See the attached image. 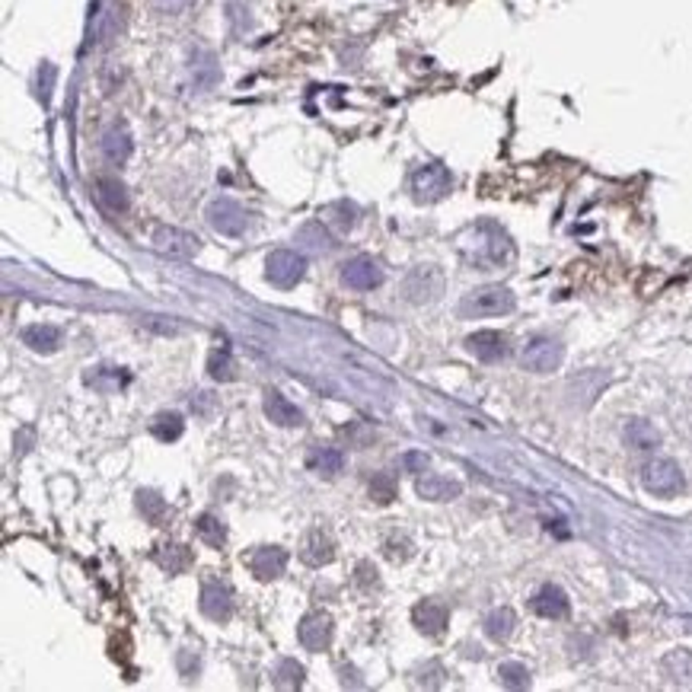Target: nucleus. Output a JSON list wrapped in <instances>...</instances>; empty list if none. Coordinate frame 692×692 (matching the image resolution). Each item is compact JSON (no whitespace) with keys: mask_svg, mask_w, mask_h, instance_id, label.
Wrapping results in <instances>:
<instances>
[{"mask_svg":"<svg viewBox=\"0 0 692 692\" xmlns=\"http://www.w3.org/2000/svg\"><path fill=\"white\" fill-rule=\"evenodd\" d=\"M457 249L479 272H491V268H501L514 259V242H510V236L491 221H482L476 223V227L463 230V233L457 236Z\"/></svg>","mask_w":692,"mask_h":692,"instance_id":"f257e3e1","label":"nucleus"},{"mask_svg":"<svg viewBox=\"0 0 692 692\" xmlns=\"http://www.w3.org/2000/svg\"><path fill=\"white\" fill-rule=\"evenodd\" d=\"M514 307H517V297L510 294L508 288H501V284H489V288H479L463 297V303H460V316H463V320H482V316L514 313Z\"/></svg>","mask_w":692,"mask_h":692,"instance_id":"f03ea898","label":"nucleus"},{"mask_svg":"<svg viewBox=\"0 0 692 692\" xmlns=\"http://www.w3.org/2000/svg\"><path fill=\"white\" fill-rule=\"evenodd\" d=\"M307 274V259L294 249H274L272 255L265 259V278L274 284V288L291 291L303 282Z\"/></svg>","mask_w":692,"mask_h":692,"instance_id":"7ed1b4c3","label":"nucleus"},{"mask_svg":"<svg viewBox=\"0 0 692 692\" xmlns=\"http://www.w3.org/2000/svg\"><path fill=\"white\" fill-rule=\"evenodd\" d=\"M562 361H565L562 341L549 339V335H536V339H529L520 351V364H523V371H529V373H552L562 367Z\"/></svg>","mask_w":692,"mask_h":692,"instance_id":"20e7f679","label":"nucleus"},{"mask_svg":"<svg viewBox=\"0 0 692 692\" xmlns=\"http://www.w3.org/2000/svg\"><path fill=\"white\" fill-rule=\"evenodd\" d=\"M402 294L409 303H434L440 301V294H444V274H440L438 265H419V268H411L409 274H405V282H402Z\"/></svg>","mask_w":692,"mask_h":692,"instance_id":"39448f33","label":"nucleus"},{"mask_svg":"<svg viewBox=\"0 0 692 692\" xmlns=\"http://www.w3.org/2000/svg\"><path fill=\"white\" fill-rule=\"evenodd\" d=\"M641 485L657 498H673L683 491L686 479H683V470H679L673 460L657 457V460H651V463L641 466Z\"/></svg>","mask_w":692,"mask_h":692,"instance_id":"423d86ee","label":"nucleus"},{"mask_svg":"<svg viewBox=\"0 0 692 692\" xmlns=\"http://www.w3.org/2000/svg\"><path fill=\"white\" fill-rule=\"evenodd\" d=\"M453 189V179H450V170L440 163H425L421 170L411 173V195H415V202H440V198H447V192Z\"/></svg>","mask_w":692,"mask_h":692,"instance_id":"0eeeda50","label":"nucleus"},{"mask_svg":"<svg viewBox=\"0 0 692 692\" xmlns=\"http://www.w3.org/2000/svg\"><path fill=\"white\" fill-rule=\"evenodd\" d=\"M204 217H208V223L221 236H242L249 230V223H252L249 211L240 208L233 198H214V202L208 204V214Z\"/></svg>","mask_w":692,"mask_h":692,"instance_id":"6e6552de","label":"nucleus"},{"mask_svg":"<svg viewBox=\"0 0 692 692\" xmlns=\"http://www.w3.org/2000/svg\"><path fill=\"white\" fill-rule=\"evenodd\" d=\"M332 635H335V622H332V616L322 613V609L307 613L301 619V626H297V638H301V645L307 648V651H313V654L329 651Z\"/></svg>","mask_w":692,"mask_h":692,"instance_id":"1a4fd4ad","label":"nucleus"},{"mask_svg":"<svg viewBox=\"0 0 692 692\" xmlns=\"http://www.w3.org/2000/svg\"><path fill=\"white\" fill-rule=\"evenodd\" d=\"M341 284L351 291H373L383 284V268L371 255H354L341 265Z\"/></svg>","mask_w":692,"mask_h":692,"instance_id":"9d476101","label":"nucleus"},{"mask_svg":"<svg viewBox=\"0 0 692 692\" xmlns=\"http://www.w3.org/2000/svg\"><path fill=\"white\" fill-rule=\"evenodd\" d=\"M151 242L160 255H170V259H192V255H198V249H202L198 236L185 233V230L179 227H157Z\"/></svg>","mask_w":692,"mask_h":692,"instance_id":"9b49d317","label":"nucleus"},{"mask_svg":"<svg viewBox=\"0 0 692 692\" xmlns=\"http://www.w3.org/2000/svg\"><path fill=\"white\" fill-rule=\"evenodd\" d=\"M246 568L252 571L259 581H274V578H282L284 568H288V552L282 546H259L252 549L249 556H242Z\"/></svg>","mask_w":692,"mask_h":692,"instance_id":"f8f14e48","label":"nucleus"},{"mask_svg":"<svg viewBox=\"0 0 692 692\" xmlns=\"http://www.w3.org/2000/svg\"><path fill=\"white\" fill-rule=\"evenodd\" d=\"M466 348H470V354H476L479 361H485V364H498V361H504L510 354L508 335L495 332V329H482V332L470 335Z\"/></svg>","mask_w":692,"mask_h":692,"instance_id":"ddd939ff","label":"nucleus"},{"mask_svg":"<svg viewBox=\"0 0 692 692\" xmlns=\"http://www.w3.org/2000/svg\"><path fill=\"white\" fill-rule=\"evenodd\" d=\"M202 613L208 616L211 622H227L233 616V594H230L227 584L221 581H204L202 584V600H198Z\"/></svg>","mask_w":692,"mask_h":692,"instance_id":"4468645a","label":"nucleus"},{"mask_svg":"<svg viewBox=\"0 0 692 692\" xmlns=\"http://www.w3.org/2000/svg\"><path fill=\"white\" fill-rule=\"evenodd\" d=\"M607 386H609V373L584 371L568 383V396H571V402H575L578 409H590V405L597 402V396H600Z\"/></svg>","mask_w":692,"mask_h":692,"instance_id":"2eb2a0df","label":"nucleus"},{"mask_svg":"<svg viewBox=\"0 0 692 692\" xmlns=\"http://www.w3.org/2000/svg\"><path fill=\"white\" fill-rule=\"evenodd\" d=\"M411 622H415V628H419L421 635L438 638V635H444L447 622H450V613H447L444 603L421 600V603H415V609H411Z\"/></svg>","mask_w":692,"mask_h":692,"instance_id":"dca6fc26","label":"nucleus"},{"mask_svg":"<svg viewBox=\"0 0 692 692\" xmlns=\"http://www.w3.org/2000/svg\"><path fill=\"white\" fill-rule=\"evenodd\" d=\"M529 609L542 619H565L568 616V594L559 584H542L529 600Z\"/></svg>","mask_w":692,"mask_h":692,"instance_id":"f3484780","label":"nucleus"},{"mask_svg":"<svg viewBox=\"0 0 692 692\" xmlns=\"http://www.w3.org/2000/svg\"><path fill=\"white\" fill-rule=\"evenodd\" d=\"M265 415H268V421L278 428H301L303 425V411L297 409L282 390H265Z\"/></svg>","mask_w":692,"mask_h":692,"instance_id":"a211bd4d","label":"nucleus"},{"mask_svg":"<svg viewBox=\"0 0 692 692\" xmlns=\"http://www.w3.org/2000/svg\"><path fill=\"white\" fill-rule=\"evenodd\" d=\"M301 559L310 568H322V565H329L335 559V542L329 539V533H322V529H310L307 539H303Z\"/></svg>","mask_w":692,"mask_h":692,"instance_id":"6ab92c4d","label":"nucleus"},{"mask_svg":"<svg viewBox=\"0 0 692 692\" xmlns=\"http://www.w3.org/2000/svg\"><path fill=\"white\" fill-rule=\"evenodd\" d=\"M99 147H103V157L109 163H124L131 157V151H134V141H131V131L124 124H112V128H105Z\"/></svg>","mask_w":692,"mask_h":692,"instance_id":"aec40b11","label":"nucleus"},{"mask_svg":"<svg viewBox=\"0 0 692 692\" xmlns=\"http://www.w3.org/2000/svg\"><path fill=\"white\" fill-rule=\"evenodd\" d=\"M415 491H419V498H425V501H453V498H460L463 485H460L457 479L421 476L419 482H415Z\"/></svg>","mask_w":692,"mask_h":692,"instance_id":"412c9836","label":"nucleus"},{"mask_svg":"<svg viewBox=\"0 0 692 692\" xmlns=\"http://www.w3.org/2000/svg\"><path fill=\"white\" fill-rule=\"evenodd\" d=\"M660 673L667 677V683L673 686H692V654L686 648H673L664 660H660Z\"/></svg>","mask_w":692,"mask_h":692,"instance_id":"4be33fe9","label":"nucleus"},{"mask_svg":"<svg viewBox=\"0 0 692 692\" xmlns=\"http://www.w3.org/2000/svg\"><path fill=\"white\" fill-rule=\"evenodd\" d=\"M622 438H626V444L632 447V450H641V453L654 450V447L660 444V431L651 425V421H645V419H632V421H628V425L622 428Z\"/></svg>","mask_w":692,"mask_h":692,"instance_id":"5701e85b","label":"nucleus"},{"mask_svg":"<svg viewBox=\"0 0 692 692\" xmlns=\"http://www.w3.org/2000/svg\"><path fill=\"white\" fill-rule=\"evenodd\" d=\"M307 466L316 472V476L332 479L345 470V453L335 450V447H313V450L307 453Z\"/></svg>","mask_w":692,"mask_h":692,"instance_id":"b1692460","label":"nucleus"},{"mask_svg":"<svg viewBox=\"0 0 692 692\" xmlns=\"http://www.w3.org/2000/svg\"><path fill=\"white\" fill-rule=\"evenodd\" d=\"M23 341H26L33 351L52 354L54 348L61 345V329L52 326V322H35V326L23 329Z\"/></svg>","mask_w":692,"mask_h":692,"instance_id":"393cba45","label":"nucleus"},{"mask_svg":"<svg viewBox=\"0 0 692 692\" xmlns=\"http://www.w3.org/2000/svg\"><path fill=\"white\" fill-rule=\"evenodd\" d=\"M96 198H99V204H103L105 211H112V214L128 211V189H124V185L118 183V179H112V176L96 179Z\"/></svg>","mask_w":692,"mask_h":692,"instance_id":"a878e982","label":"nucleus"},{"mask_svg":"<svg viewBox=\"0 0 692 692\" xmlns=\"http://www.w3.org/2000/svg\"><path fill=\"white\" fill-rule=\"evenodd\" d=\"M221 80V71H217V61L211 52H195L192 54V86L198 93L211 90V86Z\"/></svg>","mask_w":692,"mask_h":692,"instance_id":"bb28decb","label":"nucleus"},{"mask_svg":"<svg viewBox=\"0 0 692 692\" xmlns=\"http://www.w3.org/2000/svg\"><path fill=\"white\" fill-rule=\"evenodd\" d=\"M514 628H517V616L510 607H498L485 616V635H489L491 641H508L510 635H514Z\"/></svg>","mask_w":692,"mask_h":692,"instance_id":"cd10ccee","label":"nucleus"},{"mask_svg":"<svg viewBox=\"0 0 692 692\" xmlns=\"http://www.w3.org/2000/svg\"><path fill=\"white\" fill-rule=\"evenodd\" d=\"M183 415H176V411H163V415H157V419L151 421V431L157 440H163V444H170V440H179L183 438Z\"/></svg>","mask_w":692,"mask_h":692,"instance_id":"c85d7f7f","label":"nucleus"},{"mask_svg":"<svg viewBox=\"0 0 692 692\" xmlns=\"http://www.w3.org/2000/svg\"><path fill=\"white\" fill-rule=\"evenodd\" d=\"M208 373H211V380H217V383H230V380L236 377L233 354H230L227 348H214V351L208 354Z\"/></svg>","mask_w":692,"mask_h":692,"instance_id":"c756f323","label":"nucleus"},{"mask_svg":"<svg viewBox=\"0 0 692 692\" xmlns=\"http://www.w3.org/2000/svg\"><path fill=\"white\" fill-rule=\"evenodd\" d=\"M195 533H198V539L204 542V546H211V549H221L223 542H227V529H223V523L217 520L214 514H202L195 520Z\"/></svg>","mask_w":692,"mask_h":692,"instance_id":"7c9ffc66","label":"nucleus"},{"mask_svg":"<svg viewBox=\"0 0 692 692\" xmlns=\"http://www.w3.org/2000/svg\"><path fill=\"white\" fill-rule=\"evenodd\" d=\"M160 568L170 571V575H179V571H185L192 565V556H189V549L185 546H163V552L157 556Z\"/></svg>","mask_w":692,"mask_h":692,"instance_id":"2f4dec72","label":"nucleus"},{"mask_svg":"<svg viewBox=\"0 0 692 692\" xmlns=\"http://www.w3.org/2000/svg\"><path fill=\"white\" fill-rule=\"evenodd\" d=\"M303 673L307 670H303L294 657H284L282 664H278V673H274V686H282V689H301Z\"/></svg>","mask_w":692,"mask_h":692,"instance_id":"473e14b6","label":"nucleus"},{"mask_svg":"<svg viewBox=\"0 0 692 692\" xmlns=\"http://www.w3.org/2000/svg\"><path fill=\"white\" fill-rule=\"evenodd\" d=\"M86 383L96 386L99 392H109V390H118V386L128 383V373H118L115 367H99L96 373H86Z\"/></svg>","mask_w":692,"mask_h":692,"instance_id":"72a5a7b5","label":"nucleus"},{"mask_svg":"<svg viewBox=\"0 0 692 692\" xmlns=\"http://www.w3.org/2000/svg\"><path fill=\"white\" fill-rule=\"evenodd\" d=\"M498 679H501V686H508V689H527L529 670L523 664H517V660H508V664L498 667Z\"/></svg>","mask_w":692,"mask_h":692,"instance_id":"f704fd0d","label":"nucleus"},{"mask_svg":"<svg viewBox=\"0 0 692 692\" xmlns=\"http://www.w3.org/2000/svg\"><path fill=\"white\" fill-rule=\"evenodd\" d=\"M137 510L147 517L151 523H160L163 520V514H166V501L163 498L157 495V491H137Z\"/></svg>","mask_w":692,"mask_h":692,"instance_id":"c9c22d12","label":"nucleus"},{"mask_svg":"<svg viewBox=\"0 0 692 692\" xmlns=\"http://www.w3.org/2000/svg\"><path fill=\"white\" fill-rule=\"evenodd\" d=\"M396 495H399V485H396V479L390 476V472H380V476H373V482H371V498L377 504H390V501H396Z\"/></svg>","mask_w":692,"mask_h":692,"instance_id":"e433bc0d","label":"nucleus"},{"mask_svg":"<svg viewBox=\"0 0 692 692\" xmlns=\"http://www.w3.org/2000/svg\"><path fill=\"white\" fill-rule=\"evenodd\" d=\"M301 242H307V249H313V252H329V249H332V240H329V233L322 230V223H307V227L301 230Z\"/></svg>","mask_w":692,"mask_h":692,"instance_id":"4c0bfd02","label":"nucleus"},{"mask_svg":"<svg viewBox=\"0 0 692 692\" xmlns=\"http://www.w3.org/2000/svg\"><path fill=\"white\" fill-rule=\"evenodd\" d=\"M383 552L390 562H409L411 559V542L405 539V536H390V539L383 542Z\"/></svg>","mask_w":692,"mask_h":692,"instance_id":"58836bf2","label":"nucleus"},{"mask_svg":"<svg viewBox=\"0 0 692 692\" xmlns=\"http://www.w3.org/2000/svg\"><path fill=\"white\" fill-rule=\"evenodd\" d=\"M118 29H122V7H112L109 16L103 20V26H99V42H109Z\"/></svg>","mask_w":692,"mask_h":692,"instance_id":"ea45409f","label":"nucleus"},{"mask_svg":"<svg viewBox=\"0 0 692 692\" xmlns=\"http://www.w3.org/2000/svg\"><path fill=\"white\" fill-rule=\"evenodd\" d=\"M52 84H54V67L52 64H42L39 71V93H42V103L52 99Z\"/></svg>","mask_w":692,"mask_h":692,"instance_id":"a19ab883","label":"nucleus"},{"mask_svg":"<svg viewBox=\"0 0 692 692\" xmlns=\"http://www.w3.org/2000/svg\"><path fill=\"white\" fill-rule=\"evenodd\" d=\"M358 584H361L364 590L377 588V568H373L371 562H361V565H358Z\"/></svg>","mask_w":692,"mask_h":692,"instance_id":"79ce46f5","label":"nucleus"},{"mask_svg":"<svg viewBox=\"0 0 692 692\" xmlns=\"http://www.w3.org/2000/svg\"><path fill=\"white\" fill-rule=\"evenodd\" d=\"M428 463H431V460H428L425 453H405V457H402V466L409 472H425Z\"/></svg>","mask_w":692,"mask_h":692,"instance_id":"37998d69","label":"nucleus"},{"mask_svg":"<svg viewBox=\"0 0 692 692\" xmlns=\"http://www.w3.org/2000/svg\"><path fill=\"white\" fill-rule=\"evenodd\" d=\"M141 326L153 329V332H163V335H176V322H163L160 316H144V320H141Z\"/></svg>","mask_w":692,"mask_h":692,"instance_id":"c03bdc74","label":"nucleus"},{"mask_svg":"<svg viewBox=\"0 0 692 692\" xmlns=\"http://www.w3.org/2000/svg\"><path fill=\"white\" fill-rule=\"evenodd\" d=\"M153 4H157V10H163V14H183L195 0H153Z\"/></svg>","mask_w":692,"mask_h":692,"instance_id":"a18cd8bd","label":"nucleus"}]
</instances>
